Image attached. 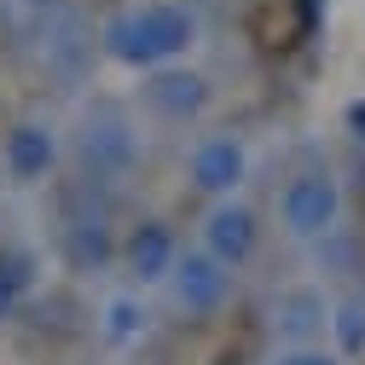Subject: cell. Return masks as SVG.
Listing matches in <instances>:
<instances>
[{
  "mask_svg": "<svg viewBox=\"0 0 365 365\" xmlns=\"http://www.w3.org/2000/svg\"><path fill=\"white\" fill-rule=\"evenodd\" d=\"M284 226L296 238H325L336 226V180L331 174H302L284 186Z\"/></svg>",
  "mask_w": 365,
  "mask_h": 365,
  "instance_id": "cell-1",
  "label": "cell"
},
{
  "mask_svg": "<svg viewBox=\"0 0 365 365\" xmlns=\"http://www.w3.org/2000/svg\"><path fill=\"white\" fill-rule=\"evenodd\" d=\"M133 24H140L151 58H174V53H186L192 41H197V18L186 6H163V0H157V6H140Z\"/></svg>",
  "mask_w": 365,
  "mask_h": 365,
  "instance_id": "cell-2",
  "label": "cell"
},
{
  "mask_svg": "<svg viewBox=\"0 0 365 365\" xmlns=\"http://www.w3.org/2000/svg\"><path fill=\"white\" fill-rule=\"evenodd\" d=\"M174 290H180V307H186V313H209L226 296V267L209 250L186 255V261H174Z\"/></svg>",
  "mask_w": 365,
  "mask_h": 365,
  "instance_id": "cell-3",
  "label": "cell"
},
{
  "mask_svg": "<svg viewBox=\"0 0 365 365\" xmlns=\"http://www.w3.org/2000/svg\"><path fill=\"white\" fill-rule=\"evenodd\" d=\"M209 255L220 261V267H232V261H244L250 250H255V215L250 209H238V203H220L215 215H209Z\"/></svg>",
  "mask_w": 365,
  "mask_h": 365,
  "instance_id": "cell-4",
  "label": "cell"
},
{
  "mask_svg": "<svg viewBox=\"0 0 365 365\" xmlns=\"http://www.w3.org/2000/svg\"><path fill=\"white\" fill-rule=\"evenodd\" d=\"M192 180L203 192H232L244 180V145L238 140H203L192 157Z\"/></svg>",
  "mask_w": 365,
  "mask_h": 365,
  "instance_id": "cell-5",
  "label": "cell"
},
{
  "mask_svg": "<svg viewBox=\"0 0 365 365\" xmlns=\"http://www.w3.org/2000/svg\"><path fill=\"white\" fill-rule=\"evenodd\" d=\"M6 168H12L18 180H41V174L53 168V133L35 128V122L12 128V133H6Z\"/></svg>",
  "mask_w": 365,
  "mask_h": 365,
  "instance_id": "cell-6",
  "label": "cell"
},
{
  "mask_svg": "<svg viewBox=\"0 0 365 365\" xmlns=\"http://www.w3.org/2000/svg\"><path fill=\"white\" fill-rule=\"evenodd\" d=\"M128 267L140 272V279H168L174 272V232L168 226H140V232L128 238Z\"/></svg>",
  "mask_w": 365,
  "mask_h": 365,
  "instance_id": "cell-7",
  "label": "cell"
},
{
  "mask_svg": "<svg viewBox=\"0 0 365 365\" xmlns=\"http://www.w3.org/2000/svg\"><path fill=\"white\" fill-rule=\"evenodd\" d=\"M145 99L163 110V116H197L203 110V81L192 76V70H168V76H157L151 87H145Z\"/></svg>",
  "mask_w": 365,
  "mask_h": 365,
  "instance_id": "cell-8",
  "label": "cell"
},
{
  "mask_svg": "<svg viewBox=\"0 0 365 365\" xmlns=\"http://www.w3.org/2000/svg\"><path fill=\"white\" fill-rule=\"evenodd\" d=\"M87 157H93L99 168H128V163H133V140H128V128H122L116 116L93 122V128H87Z\"/></svg>",
  "mask_w": 365,
  "mask_h": 365,
  "instance_id": "cell-9",
  "label": "cell"
},
{
  "mask_svg": "<svg viewBox=\"0 0 365 365\" xmlns=\"http://www.w3.org/2000/svg\"><path fill=\"white\" fill-rule=\"evenodd\" d=\"M319 325H325V302H319L313 290H290V296L279 302V331H284V336L302 342V336H313Z\"/></svg>",
  "mask_w": 365,
  "mask_h": 365,
  "instance_id": "cell-10",
  "label": "cell"
},
{
  "mask_svg": "<svg viewBox=\"0 0 365 365\" xmlns=\"http://www.w3.org/2000/svg\"><path fill=\"white\" fill-rule=\"evenodd\" d=\"M105 47H110V58H122V64H157L151 58V47H145V35H140V24H133V12L128 18H116L110 29H105Z\"/></svg>",
  "mask_w": 365,
  "mask_h": 365,
  "instance_id": "cell-11",
  "label": "cell"
},
{
  "mask_svg": "<svg viewBox=\"0 0 365 365\" xmlns=\"http://www.w3.org/2000/svg\"><path fill=\"white\" fill-rule=\"evenodd\" d=\"M70 250H76V261H105L110 255V238H105L99 220H76L70 226Z\"/></svg>",
  "mask_w": 365,
  "mask_h": 365,
  "instance_id": "cell-12",
  "label": "cell"
},
{
  "mask_svg": "<svg viewBox=\"0 0 365 365\" xmlns=\"http://www.w3.org/2000/svg\"><path fill=\"white\" fill-rule=\"evenodd\" d=\"M53 53H58V70H81V24L76 18H58V29H53Z\"/></svg>",
  "mask_w": 365,
  "mask_h": 365,
  "instance_id": "cell-13",
  "label": "cell"
},
{
  "mask_svg": "<svg viewBox=\"0 0 365 365\" xmlns=\"http://www.w3.org/2000/svg\"><path fill=\"white\" fill-rule=\"evenodd\" d=\"M336 342H342L348 354L365 348V302H348V307L336 313Z\"/></svg>",
  "mask_w": 365,
  "mask_h": 365,
  "instance_id": "cell-14",
  "label": "cell"
},
{
  "mask_svg": "<svg viewBox=\"0 0 365 365\" xmlns=\"http://www.w3.org/2000/svg\"><path fill=\"white\" fill-rule=\"evenodd\" d=\"M133 331H140V307H133V302H110L105 307V336L110 342H128Z\"/></svg>",
  "mask_w": 365,
  "mask_h": 365,
  "instance_id": "cell-15",
  "label": "cell"
},
{
  "mask_svg": "<svg viewBox=\"0 0 365 365\" xmlns=\"http://www.w3.org/2000/svg\"><path fill=\"white\" fill-rule=\"evenodd\" d=\"M12 302H18V284L6 279V272H0V319H6V313H12Z\"/></svg>",
  "mask_w": 365,
  "mask_h": 365,
  "instance_id": "cell-16",
  "label": "cell"
},
{
  "mask_svg": "<svg viewBox=\"0 0 365 365\" xmlns=\"http://www.w3.org/2000/svg\"><path fill=\"white\" fill-rule=\"evenodd\" d=\"M279 365H336L331 354H290V359H279Z\"/></svg>",
  "mask_w": 365,
  "mask_h": 365,
  "instance_id": "cell-17",
  "label": "cell"
},
{
  "mask_svg": "<svg viewBox=\"0 0 365 365\" xmlns=\"http://www.w3.org/2000/svg\"><path fill=\"white\" fill-rule=\"evenodd\" d=\"M348 122H354V128L365 133V105H354V110H348Z\"/></svg>",
  "mask_w": 365,
  "mask_h": 365,
  "instance_id": "cell-18",
  "label": "cell"
}]
</instances>
